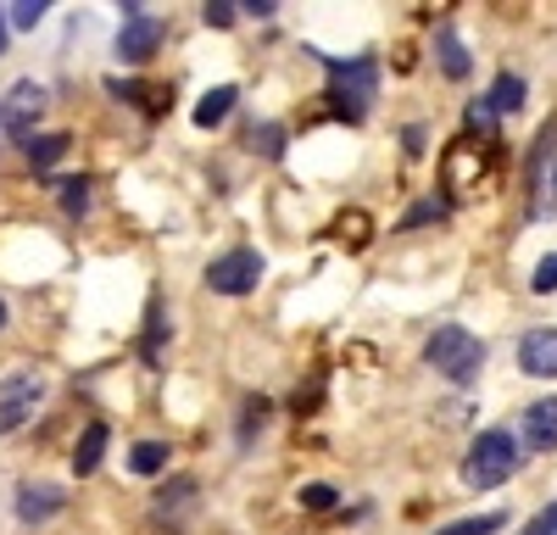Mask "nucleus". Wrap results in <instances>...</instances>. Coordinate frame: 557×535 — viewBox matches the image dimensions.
Listing matches in <instances>:
<instances>
[{
    "label": "nucleus",
    "instance_id": "33",
    "mask_svg": "<svg viewBox=\"0 0 557 535\" xmlns=\"http://www.w3.org/2000/svg\"><path fill=\"white\" fill-rule=\"evenodd\" d=\"M401 140H407V157H418V151H424V128H418V123H412V128L401 134Z\"/></svg>",
    "mask_w": 557,
    "mask_h": 535
},
{
    "label": "nucleus",
    "instance_id": "19",
    "mask_svg": "<svg viewBox=\"0 0 557 535\" xmlns=\"http://www.w3.org/2000/svg\"><path fill=\"white\" fill-rule=\"evenodd\" d=\"M435 51H441V67H446V78H469V51H462V39L451 34V28H441L435 34Z\"/></svg>",
    "mask_w": 557,
    "mask_h": 535
},
{
    "label": "nucleus",
    "instance_id": "18",
    "mask_svg": "<svg viewBox=\"0 0 557 535\" xmlns=\"http://www.w3.org/2000/svg\"><path fill=\"white\" fill-rule=\"evenodd\" d=\"M168 458H173V446H168V440H134L128 469H134V474H162Z\"/></svg>",
    "mask_w": 557,
    "mask_h": 535
},
{
    "label": "nucleus",
    "instance_id": "35",
    "mask_svg": "<svg viewBox=\"0 0 557 535\" xmlns=\"http://www.w3.org/2000/svg\"><path fill=\"white\" fill-rule=\"evenodd\" d=\"M12 324V307H7V296H0V329H7Z\"/></svg>",
    "mask_w": 557,
    "mask_h": 535
},
{
    "label": "nucleus",
    "instance_id": "31",
    "mask_svg": "<svg viewBox=\"0 0 557 535\" xmlns=\"http://www.w3.org/2000/svg\"><path fill=\"white\" fill-rule=\"evenodd\" d=\"M469 128H496V112H491L485 101H474V107H469Z\"/></svg>",
    "mask_w": 557,
    "mask_h": 535
},
{
    "label": "nucleus",
    "instance_id": "28",
    "mask_svg": "<svg viewBox=\"0 0 557 535\" xmlns=\"http://www.w3.org/2000/svg\"><path fill=\"white\" fill-rule=\"evenodd\" d=\"M335 229H341V246H368V217L362 212H346Z\"/></svg>",
    "mask_w": 557,
    "mask_h": 535
},
{
    "label": "nucleus",
    "instance_id": "26",
    "mask_svg": "<svg viewBox=\"0 0 557 535\" xmlns=\"http://www.w3.org/2000/svg\"><path fill=\"white\" fill-rule=\"evenodd\" d=\"M530 290H535V296H552V290H557V251H546V257L535 262V274H530Z\"/></svg>",
    "mask_w": 557,
    "mask_h": 535
},
{
    "label": "nucleus",
    "instance_id": "7",
    "mask_svg": "<svg viewBox=\"0 0 557 535\" xmlns=\"http://www.w3.org/2000/svg\"><path fill=\"white\" fill-rule=\"evenodd\" d=\"M162 39H168V23H162V17H151V12L128 17V23L117 28V62H128V67L151 62V57L162 51Z\"/></svg>",
    "mask_w": 557,
    "mask_h": 535
},
{
    "label": "nucleus",
    "instance_id": "30",
    "mask_svg": "<svg viewBox=\"0 0 557 535\" xmlns=\"http://www.w3.org/2000/svg\"><path fill=\"white\" fill-rule=\"evenodd\" d=\"M278 140H285V134H278L273 123H262V128H251V146H257L262 157H278V151H285V146H278Z\"/></svg>",
    "mask_w": 557,
    "mask_h": 535
},
{
    "label": "nucleus",
    "instance_id": "32",
    "mask_svg": "<svg viewBox=\"0 0 557 535\" xmlns=\"http://www.w3.org/2000/svg\"><path fill=\"white\" fill-rule=\"evenodd\" d=\"M524 535H557V508H546V513H541V519H535Z\"/></svg>",
    "mask_w": 557,
    "mask_h": 535
},
{
    "label": "nucleus",
    "instance_id": "27",
    "mask_svg": "<svg viewBox=\"0 0 557 535\" xmlns=\"http://www.w3.org/2000/svg\"><path fill=\"white\" fill-rule=\"evenodd\" d=\"M441 217H446V201H435V196H430V201H418V207L401 217V229H418V223H441Z\"/></svg>",
    "mask_w": 557,
    "mask_h": 535
},
{
    "label": "nucleus",
    "instance_id": "4",
    "mask_svg": "<svg viewBox=\"0 0 557 535\" xmlns=\"http://www.w3.org/2000/svg\"><path fill=\"white\" fill-rule=\"evenodd\" d=\"M262 274H268V262H262L257 246H235V251H223V257L207 262V285L218 296H251L262 285Z\"/></svg>",
    "mask_w": 557,
    "mask_h": 535
},
{
    "label": "nucleus",
    "instance_id": "12",
    "mask_svg": "<svg viewBox=\"0 0 557 535\" xmlns=\"http://www.w3.org/2000/svg\"><path fill=\"white\" fill-rule=\"evenodd\" d=\"M474 157H480V146H474V140H457V146L446 151V190H451V196H469V190H480L485 162H474Z\"/></svg>",
    "mask_w": 557,
    "mask_h": 535
},
{
    "label": "nucleus",
    "instance_id": "21",
    "mask_svg": "<svg viewBox=\"0 0 557 535\" xmlns=\"http://www.w3.org/2000/svg\"><path fill=\"white\" fill-rule=\"evenodd\" d=\"M507 519L502 513H480V519H457V524H441L435 535H496Z\"/></svg>",
    "mask_w": 557,
    "mask_h": 535
},
{
    "label": "nucleus",
    "instance_id": "20",
    "mask_svg": "<svg viewBox=\"0 0 557 535\" xmlns=\"http://www.w3.org/2000/svg\"><path fill=\"white\" fill-rule=\"evenodd\" d=\"M535 212L541 217H557V151L546 157V173L535 178Z\"/></svg>",
    "mask_w": 557,
    "mask_h": 535
},
{
    "label": "nucleus",
    "instance_id": "10",
    "mask_svg": "<svg viewBox=\"0 0 557 535\" xmlns=\"http://www.w3.org/2000/svg\"><path fill=\"white\" fill-rule=\"evenodd\" d=\"M524 452H557V396H541L524 408Z\"/></svg>",
    "mask_w": 557,
    "mask_h": 535
},
{
    "label": "nucleus",
    "instance_id": "14",
    "mask_svg": "<svg viewBox=\"0 0 557 535\" xmlns=\"http://www.w3.org/2000/svg\"><path fill=\"white\" fill-rule=\"evenodd\" d=\"M107 440H112V430H107L101 419H96V424H84V435H78V446H73V474H78V480L101 469V458H107Z\"/></svg>",
    "mask_w": 557,
    "mask_h": 535
},
{
    "label": "nucleus",
    "instance_id": "23",
    "mask_svg": "<svg viewBox=\"0 0 557 535\" xmlns=\"http://www.w3.org/2000/svg\"><path fill=\"white\" fill-rule=\"evenodd\" d=\"M0 12H7V23H12V28H39L51 7H45V0H17V7H0Z\"/></svg>",
    "mask_w": 557,
    "mask_h": 535
},
{
    "label": "nucleus",
    "instance_id": "5",
    "mask_svg": "<svg viewBox=\"0 0 557 535\" xmlns=\"http://www.w3.org/2000/svg\"><path fill=\"white\" fill-rule=\"evenodd\" d=\"M45 101H51V89H45V84H34V78L12 84V96L0 101V128H7L17 146H28L34 140V123L45 117Z\"/></svg>",
    "mask_w": 557,
    "mask_h": 535
},
{
    "label": "nucleus",
    "instance_id": "13",
    "mask_svg": "<svg viewBox=\"0 0 557 535\" xmlns=\"http://www.w3.org/2000/svg\"><path fill=\"white\" fill-rule=\"evenodd\" d=\"M107 96L112 101H128V107H139V112H168V101H173V89L168 84H146V78H107Z\"/></svg>",
    "mask_w": 557,
    "mask_h": 535
},
{
    "label": "nucleus",
    "instance_id": "2",
    "mask_svg": "<svg viewBox=\"0 0 557 535\" xmlns=\"http://www.w3.org/2000/svg\"><path fill=\"white\" fill-rule=\"evenodd\" d=\"M424 363H430L441 380H451V385H474L480 369H485V340L469 335L462 324H441V329L424 340Z\"/></svg>",
    "mask_w": 557,
    "mask_h": 535
},
{
    "label": "nucleus",
    "instance_id": "29",
    "mask_svg": "<svg viewBox=\"0 0 557 535\" xmlns=\"http://www.w3.org/2000/svg\"><path fill=\"white\" fill-rule=\"evenodd\" d=\"M235 17H240V7H228V0H207V7H201V23L207 28H228Z\"/></svg>",
    "mask_w": 557,
    "mask_h": 535
},
{
    "label": "nucleus",
    "instance_id": "9",
    "mask_svg": "<svg viewBox=\"0 0 557 535\" xmlns=\"http://www.w3.org/2000/svg\"><path fill=\"white\" fill-rule=\"evenodd\" d=\"M196 497H201V480L196 474H173L151 497V519L157 524H184V519H190V508H196Z\"/></svg>",
    "mask_w": 557,
    "mask_h": 535
},
{
    "label": "nucleus",
    "instance_id": "3",
    "mask_svg": "<svg viewBox=\"0 0 557 535\" xmlns=\"http://www.w3.org/2000/svg\"><path fill=\"white\" fill-rule=\"evenodd\" d=\"M519 474V440L507 435V430H485L474 446H469V458H462V480H469L474 490H496Z\"/></svg>",
    "mask_w": 557,
    "mask_h": 535
},
{
    "label": "nucleus",
    "instance_id": "24",
    "mask_svg": "<svg viewBox=\"0 0 557 535\" xmlns=\"http://www.w3.org/2000/svg\"><path fill=\"white\" fill-rule=\"evenodd\" d=\"M62 207H67V217H84L89 212V178H62Z\"/></svg>",
    "mask_w": 557,
    "mask_h": 535
},
{
    "label": "nucleus",
    "instance_id": "6",
    "mask_svg": "<svg viewBox=\"0 0 557 535\" xmlns=\"http://www.w3.org/2000/svg\"><path fill=\"white\" fill-rule=\"evenodd\" d=\"M39 401H45V374L39 369H12L7 380H0V430L28 424Z\"/></svg>",
    "mask_w": 557,
    "mask_h": 535
},
{
    "label": "nucleus",
    "instance_id": "15",
    "mask_svg": "<svg viewBox=\"0 0 557 535\" xmlns=\"http://www.w3.org/2000/svg\"><path fill=\"white\" fill-rule=\"evenodd\" d=\"M235 101H240V89H235V84H218V89H207V96L196 101V112H190V117H196V128H218L228 112H235Z\"/></svg>",
    "mask_w": 557,
    "mask_h": 535
},
{
    "label": "nucleus",
    "instance_id": "1",
    "mask_svg": "<svg viewBox=\"0 0 557 535\" xmlns=\"http://www.w3.org/2000/svg\"><path fill=\"white\" fill-rule=\"evenodd\" d=\"M323 67H330V107H335V117H346V123H362L368 117V107H374V96H380V62L374 57H323Z\"/></svg>",
    "mask_w": 557,
    "mask_h": 535
},
{
    "label": "nucleus",
    "instance_id": "34",
    "mask_svg": "<svg viewBox=\"0 0 557 535\" xmlns=\"http://www.w3.org/2000/svg\"><path fill=\"white\" fill-rule=\"evenodd\" d=\"M240 12H251V17H273L278 7H273V0H246V7H240Z\"/></svg>",
    "mask_w": 557,
    "mask_h": 535
},
{
    "label": "nucleus",
    "instance_id": "16",
    "mask_svg": "<svg viewBox=\"0 0 557 535\" xmlns=\"http://www.w3.org/2000/svg\"><path fill=\"white\" fill-rule=\"evenodd\" d=\"M524 101H530V84H524L519 73H502V78L485 89V107H491V112H519Z\"/></svg>",
    "mask_w": 557,
    "mask_h": 535
},
{
    "label": "nucleus",
    "instance_id": "11",
    "mask_svg": "<svg viewBox=\"0 0 557 535\" xmlns=\"http://www.w3.org/2000/svg\"><path fill=\"white\" fill-rule=\"evenodd\" d=\"M519 369L530 380H557V329H530L519 340Z\"/></svg>",
    "mask_w": 557,
    "mask_h": 535
},
{
    "label": "nucleus",
    "instance_id": "8",
    "mask_svg": "<svg viewBox=\"0 0 557 535\" xmlns=\"http://www.w3.org/2000/svg\"><path fill=\"white\" fill-rule=\"evenodd\" d=\"M57 513H67V490L62 485H51V480H28V485H17V519L23 524H51Z\"/></svg>",
    "mask_w": 557,
    "mask_h": 535
},
{
    "label": "nucleus",
    "instance_id": "22",
    "mask_svg": "<svg viewBox=\"0 0 557 535\" xmlns=\"http://www.w3.org/2000/svg\"><path fill=\"white\" fill-rule=\"evenodd\" d=\"M268 413H273V408H268V396H251V401H246V419H240V446H251V440L262 435Z\"/></svg>",
    "mask_w": 557,
    "mask_h": 535
},
{
    "label": "nucleus",
    "instance_id": "17",
    "mask_svg": "<svg viewBox=\"0 0 557 535\" xmlns=\"http://www.w3.org/2000/svg\"><path fill=\"white\" fill-rule=\"evenodd\" d=\"M67 146H73L67 134H34V140H28L23 151H28V167H34V173H45V167H57V162L67 157Z\"/></svg>",
    "mask_w": 557,
    "mask_h": 535
},
{
    "label": "nucleus",
    "instance_id": "25",
    "mask_svg": "<svg viewBox=\"0 0 557 535\" xmlns=\"http://www.w3.org/2000/svg\"><path fill=\"white\" fill-rule=\"evenodd\" d=\"M307 513H330L335 502H341V490L335 485H301V497H296Z\"/></svg>",
    "mask_w": 557,
    "mask_h": 535
}]
</instances>
